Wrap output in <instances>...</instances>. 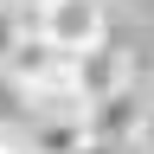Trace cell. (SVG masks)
<instances>
[{
	"label": "cell",
	"mask_w": 154,
	"mask_h": 154,
	"mask_svg": "<svg viewBox=\"0 0 154 154\" xmlns=\"http://www.w3.org/2000/svg\"><path fill=\"white\" fill-rule=\"evenodd\" d=\"M58 71H71V51L58 45V38H45V32H26V38H19V51L7 58L13 90H32V84H45V77H58Z\"/></svg>",
	"instance_id": "cell-2"
},
{
	"label": "cell",
	"mask_w": 154,
	"mask_h": 154,
	"mask_svg": "<svg viewBox=\"0 0 154 154\" xmlns=\"http://www.w3.org/2000/svg\"><path fill=\"white\" fill-rule=\"evenodd\" d=\"M0 154H38L32 128H19V122H0Z\"/></svg>",
	"instance_id": "cell-6"
},
{
	"label": "cell",
	"mask_w": 154,
	"mask_h": 154,
	"mask_svg": "<svg viewBox=\"0 0 154 154\" xmlns=\"http://www.w3.org/2000/svg\"><path fill=\"white\" fill-rule=\"evenodd\" d=\"M26 32H38V19L19 7V0H0V71H7V58L19 51V38Z\"/></svg>",
	"instance_id": "cell-5"
},
{
	"label": "cell",
	"mask_w": 154,
	"mask_h": 154,
	"mask_svg": "<svg viewBox=\"0 0 154 154\" xmlns=\"http://www.w3.org/2000/svg\"><path fill=\"white\" fill-rule=\"evenodd\" d=\"M141 109H148V103L135 96V84L109 90V96H96V103H90V135H103V141H122V148H135Z\"/></svg>",
	"instance_id": "cell-3"
},
{
	"label": "cell",
	"mask_w": 154,
	"mask_h": 154,
	"mask_svg": "<svg viewBox=\"0 0 154 154\" xmlns=\"http://www.w3.org/2000/svg\"><path fill=\"white\" fill-rule=\"evenodd\" d=\"M77 154H128V148H122V141H103V135H84Z\"/></svg>",
	"instance_id": "cell-7"
},
{
	"label": "cell",
	"mask_w": 154,
	"mask_h": 154,
	"mask_svg": "<svg viewBox=\"0 0 154 154\" xmlns=\"http://www.w3.org/2000/svg\"><path fill=\"white\" fill-rule=\"evenodd\" d=\"M19 7H26V13H32V19H38V13H45V0H19Z\"/></svg>",
	"instance_id": "cell-9"
},
{
	"label": "cell",
	"mask_w": 154,
	"mask_h": 154,
	"mask_svg": "<svg viewBox=\"0 0 154 154\" xmlns=\"http://www.w3.org/2000/svg\"><path fill=\"white\" fill-rule=\"evenodd\" d=\"M38 32L58 38V45L77 58V51H90V45H103V38H109V13H103V0H45Z\"/></svg>",
	"instance_id": "cell-1"
},
{
	"label": "cell",
	"mask_w": 154,
	"mask_h": 154,
	"mask_svg": "<svg viewBox=\"0 0 154 154\" xmlns=\"http://www.w3.org/2000/svg\"><path fill=\"white\" fill-rule=\"evenodd\" d=\"M135 148H148V154H154V103L141 109V128H135Z\"/></svg>",
	"instance_id": "cell-8"
},
{
	"label": "cell",
	"mask_w": 154,
	"mask_h": 154,
	"mask_svg": "<svg viewBox=\"0 0 154 154\" xmlns=\"http://www.w3.org/2000/svg\"><path fill=\"white\" fill-rule=\"evenodd\" d=\"M77 84L90 90V103H96V96H109V90H122V84H128L122 51H116L109 38H103V45H90V51H77Z\"/></svg>",
	"instance_id": "cell-4"
}]
</instances>
